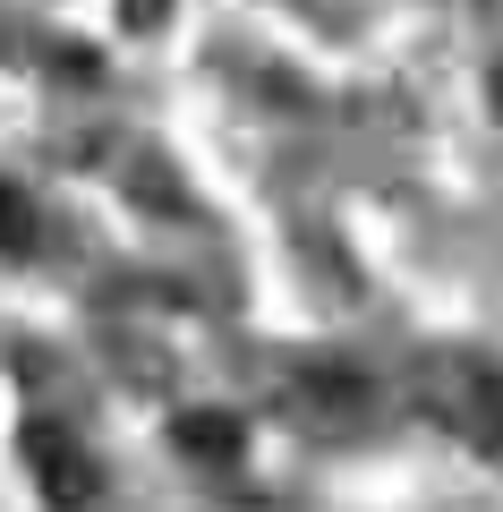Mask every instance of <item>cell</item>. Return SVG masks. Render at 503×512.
I'll return each instance as SVG.
<instances>
[{"label": "cell", "mask_w": 503, "mask_h": 512, "mask_svg": "<svg viewBox=\"0 0 503 512\" xmlns=\"http://www.w3.org/2000/svg\"><path fill=\"white\" fill-rule=\"evenodd\" d=\"M43 248V205L18 180H0V256H35Z\"/></svg>", "instance_id": "5"}, {"label": "cell", "mask_w": 503, "mask_h": 512, "mask_svg": "<svg viewBox=\"0 0 503 512\" xmlns=\"http://www.w3.org/2000/svg\"><path fill=\"white\" fill-rule=\"evenodd\" d=\"M171 444H180V453H197V461H239V419H214V410H188L180 427H171Z\"/></svg>", "instance_id": "4"}, {"label": "cell", "mask_w": 503, "mask_h": 512, "mask_svg": "<svg viewBox=\"0 0 503 512\" xmlns=\"http://www.w3.org/2000/svg\"><path fill=\"white\" fill-rule=\"evenodd\" d=\"M18 453H26V470H35V487H43V504H52V512H86L94 495H103V461L86 453V436H77L60 410L26 419Z\"/></svg>", "instance_id": "2"}, {"label": "cell", "mask_w": 503, "mask_h": 512, "mask_svg": "<svg viewBox=\"0 0 503 512\" xmlns=\"http://www.w3.org/2000/svg\"><path fill=\"white\" fill-rule=\"evenodd\" d=\"M290 402H299V427H316V436H359L376 419V384L350 376V367H307L290 384Z\"/></svg>", "instance_id": "3"}, {"label": "cell", "mask_w": 503, "mask_h": 512, "mask_svg": "<svg viewBox=\"0 0 503 512\" xmlns=\"http://www.w3.org/2000/svg\"><path fill=\"white\" fill-rule=\"evenodd\" d=\"M495 111H503V77H495Z\"/></svg>", "instance_id": "6"}, {"label": "cell", "mask_w": 503, "mask_h": 512, "mask_svg": "<svg viewBox=\"0 0 503 512\" xmlns=\"http://www.w3.org/2000/svg\"><path fill=\"white\" fill-rule=\"evenodd\" d=\"M418 402H427V419L452 427L461 444L503 453V367H495V359H469V350L435 359L427 376H418Z\"/></svg>", "instance_id": "1"}]
</instances>
